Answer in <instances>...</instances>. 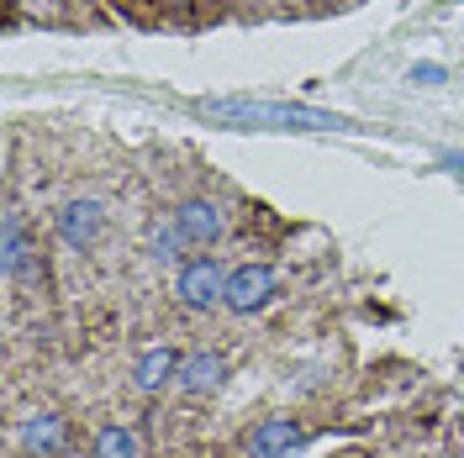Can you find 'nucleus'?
Returning <instances> with one entry per match:
<instances>
[{
  "label": "nucleus",
  "instance_id": "9",
  "mask_svg": "<svg viewBox=\"0 0 464 458\" xmlns=\"http://www.w3.org/2000/svg\"><path fill=\"white\" fill-rule=\"evenodd\" d=\"M27 258H37V248H27V237H22V216L5 211V222H0V263H5V274L22 280Z\"/></svg>",
  "mask_w": 464,
  "mask_h": 458
},
{
  "label": "nucleus",
  "instance_id": "5",
  "mask_svg": "<svg viewBox=\"0 0 464 458\" xmlns=\"http://www.w3.org/2000/svg\"><path fill=\"white\" fill-rule=\"evenodd\" d=\"M174 227H179V237H185L190 248H206V243L222 237V211L211 201H185L174 211Z\"/></svg>",
  "mask_w": 464,
  "mask_h": 458
},
{
  "label": "nucleus",
  "instance_id": "10",
  "mask_svg": "<svg viewBox=\"0 0 464 458\" xmlns=\"http://www.w3.org/2000/svg\"><path fill=\"white\" fill-rule=\"evenodd\" d=\"M169 379H179V353L174 348H148L143 364H138V385L143 390H164Z\"/></svg>",
  "mask_w": 464,
  "mask_h": 458
},
{
  "label": "nucleus",
  "instance_id": "1",
  "mask_svg": "<svg viewBox=\"0 0 464 458\" xmlns=\"http://www.w3.org/2000/svg\"><path fill=\"white\" fill-rule=\"evenodd\" d=\"M190 111L232 132H359L353 116L295 106V100H259V95H211V100H196Z\"/></svg>",
  "mask_w": 464,
  "mask_h": 458
},
{
  "label": "nucleus",
  "instance_id": "11",
  "mask_svg": "<svg viewBox=\"0 0 464 458\" xmlns=\"http://www.w3.org/2000/svg\"><path fill=\"white\" fill-rule=\"evenodd\" d=\"M95 458H138V437L127 427H106L95 437Z\"/></svg>",
  "mask_w": 464,
  "mask_h": 458
},
{
  "label": "nucleus",
  "instance_id": "7",
  "mask_svg": "<svg viewBox=\"0 0 464 458\" xmlns=\"http://www.w3.org/2000/svg\"><path fill=\"white\" fill-rule=\"evenodd\" d=\"M222 374H227L222 353H185V358H179V385H185L190 396L217 390V385H222Z\"/></svg>",
  "mask_w": 464,
  "mask_h": 458
},
{
  "label": "nucleus",
  "instance_id": "12",
  "mask_svg": "<svg viewBox=\"0 0 464 458\" xmlns=\"http://www.w3.org/2000/svg\"><path fill=\"white\" fill-rule=\"evenodd\" d=\"M179 248H190V243L179 237V227H174V222L153 232V258H159V263H174V258H179Z\"/></svg>",
  "mask_w": 464,
  "mask_h": 458
},
{
  "label": "nucleus",
  "instance_id": "2",
  "mask_svg": "<svg viewBox=\"0 0 464 458\" xmlns=\"http://www.w3.org/2000/svg\"><path fill=\"white\" fill-rule=\"evenodd\" d=\"M269 295H275V269H269V263H243V269H232L227 274L222 306L237 311V316H248V311H264Z\"/></svg>",
  "mask_w": 464,
  "mask_h": 458
},
{
  "label": "nucleus",
  "instance_id": "13",
  "mask_svg": "<svg viewBox=\"0 0 464 458\" xmlns=\"http://www.w3.org/2000/svg\"><path fill=\"white\" fill-rule=\"evenodd\" d=\"M411 85H443V63H417L411 69Z\"/></svg>",
  "mask_w": 464,
  "mask_h": 458
},
{
  "label": "nucleus",
  "instance_id": "8",
  "mask_svg": "<svg viewBox=\"0 0 464 458\" xmlns=\"http://www.w3.org/2000/svg\"><path fill=\"white\" fill-rule=\"evenodd\" d=\"M22 443H27V453H63L69 422H63L58 411H43V416H32L27 427H22Z\"/></svg>",
  "mask_w": 464,
  "mask_h": 458
},
{
  "label": "nucleus",
  "instance_id": "6",
  "mask_svg": "<svg viewBox=\"0 0 464 458\" xmlns=\"http://www.w3.org/2000/svg\"><path fill=\"white\" fill-rule=\"evenodd\" d=\"M301 437H306V432L295 427V422L275 416V422H259V427H254V437H248V453H254V458H285L290 448H301Z\"/></svg>",
  "mask_w": 464,
  "mask_h": 458
},
{
  "label": "nucleus",
  "instance_id": "3",
  "mask_svg": "<svg viewBox=\"0 0 464 458\" xmlns=\"http://www.w3.org/2000/svg\"><path fill=\"white\" fill-rule=\"evenodd\" d=\"M222 290H227V274H222L211 258H190V263L179 269V280H174V295H179L185 306H196V311H211V306L222 301Z\"/></svg>",
  "mask_w": 464,
  "mask_h": 458
},
{
  "label": "nucleus",
  "instance_id": "4",
  "mask_svg": "<svg viewBox=\"0 0 464 458\" xmlns=\"http://www.w3.org/2000/svg\"><path fill=\"white\" fill-rule=\"evenodd\" d=\"M101 227H106V205H101V201H69L63 211H58V243H63L69 253L95 248Z\"/></svg>",
  "mask_w": 464,
  "mask_h": 458
},
{
  "label": "nucleus",
  "instance_id": "14",
  "mask_svg": "<svg viewBox=\"0 0 464 458\" xmlns=\"http://www.w3.org/2000/svg\"><path fill=\"white\" fill-rule=\"evenodd\" d=\"M443 164H449V169H454V174H459V179H464V153H449Z\"/></svg>",
  "mask_w": 464,
  "mask_h": 458
}]
</instances>
